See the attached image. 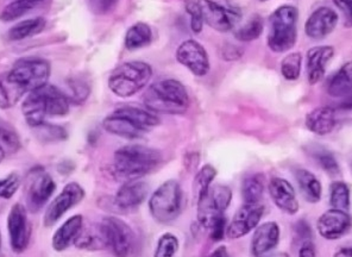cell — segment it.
Instances as JSON below:
<instances>
[{
	"label": "cell",
	"mask_w": 352,
	"mask_h": 257,
	"mask_svg": "<svg viewBox=\"0 0 352 257\" xmlns=\"http://www.w3.org/2000/svg\"><path fill=\"white\" fill-rule=\"evenodd\" d=\"M226 218L225 216L218 218L216 222L212 224L211 227L208 229L210 231V236L213 241H221L224 238L225 234H226Z\"/></svg>",
	"instance_id": "f6af8a7d"
},
{
	"label": "cell",
	"mask_w": 352,
	"mask_h": 257,
	"mask_svg": "<svg viewBox=\"0 0 352 257\" xmlns=\"http://www.w3.org/2000/svg\"><path fill=\"white\" fill-rule=\"evenodd\" d=\"M45 27V19L42 17L30 18L19 22L8 32L10 41L25 40L28 37L37 35Z\"/></svg>",
	"instance_id": "f1b7e54d"
},
{
	"label": "cell",
	"mask_w": 352,
	"mask_h": 257,
	"mask_svg": "<svg viewBox=\"0 0 352 257\" xmlns=\"http://www.w3.org/2000/svg\"><path fill=\"white\" fill-rule=\"evenodd\" d=\"M216 175V168L212 167L211 164H206L205 167L199 170V173L197 174L195 180H194V191H195L197 198L208 191Z\"/></svg>",
	"instance_id": "8d00e7d4"
},
{
	"label": "cell",
	"mask_w": 352,
	"mask_h": 257,
	"mask_svg": "<svg viewBox=\"0 0 352 257\" xmlns=\"http://www.w3.org/2000/svg\"><path fill=\"white\" fill-rule=\"evenodd\" d=\"M336 123V111L332 107H318L312 112H309L306 117V126L308 130L319 136H325L332 133Z\"/></svg>",
	"instance_id": "cb8c5ba5"
},
{
	"label": "cell",
	"mask_w": 352,
	"mask_h": 257,
	"mask_svg": "<svg viewBox=\"0 0 352 257\" xmlns=\"http://www.w3.org/2000/svg\"><path fill=\"white\" fill-rule=\"evenodd\" d=\"M333 257H352V244L342 247Z\"/></svg>",
	"instance_id": "c3c4849f"
},
{
	"label": "cell",
	"mask_w": 352,
	"mask_h": 257,
	"mask_svg": "<svg viewBox=\"0 0 352 257\" xmlns=\"http://www.w3.org/2000/svg\"><path fill=\"white\" fill-rule=\"evenodd\" d=\"M280 241V227L275 222H267L256 229L251 249L256 257L262 256L273 250Z\"/></svg>",
	"instance_id": "7402d4cb"
},
{
	"label": "cell",
	"mask_w": 352,
	"mask_h": 257,
	"mask_svg": "<svg viewBox=\"0 0 352 257\" xmlns=\"http://www.w3.org/2000/svg\"><path fill=\"white\" fill-rule=\"evenodd\" d=\"M159 123V117L154 112L141 107H124L107 115L102 122V126L107 133L119 137L137 139L149 133Z\"/></svg>",
	"instance_id": "3957f363"
},
{
	"label": "cell",
	"mask_w": 352,
	"mask_h": 257,
	"mask_svg": "<svg viewBox=\"0 0 352 257\" xmlns=\"http://www.w3.org/2000/svg\"><path fill=\"white\" fill-rule=\"evenodd\" d=\"M56 185L53 177L43 170L31 174L30 182L28 187L27 203L31 212L40 211L48 203L50 197L55 192Z\"/></svg>",
	"instance_id": "2e32d148"
},
{
	"label": "cell",
	"mask_w": 352,
	"mask_h": 257,
	"mask_svg": "<svg viewBox=\"0 0 352 257\" xmlns=\"http://www.w3.org/2000/svg\"><path fill=\"white\" fill-rule=\"evenodd\" d=\"M153 68L143 61H130L117 67L109 78V87L120 98H129L138 93L149 84Z\"/></svg>",
	"instance_id": "5b68a950"
},
{
	"label": "cell",
	"mask_w": 352,
	"mask_h": 257,
	"mask_svg": "<svg viewBox=\"0 0 352 257\" xmlns=\"http://www.w3.org/2000/svg\"><path fill=\"white\" fill-rule=\"evenodd\" d=\"M333 3L352 24V0H333Z\"/></svg>",
	"instance_id": "bcb514c9"
},
{
	"label": "cell",
	"mask_w": 352,
	"mask_h": 257,
	"mask_svg": "<svg viewBox=\"0 0 352 257\" xmlns=\"http://www.w3.org/2000/svg\"><path fill=\"white\" fill-rule=\"evenodd\" d=\"M351 166H352V164H351Z\"/></svg>",
	"instance_id": "9f6ffc18"
},
{
	"label": "cell",
	"mask_w": 352,
	"mask_h": 257,
	"mask_svg": "<svg viewBox=\"0 0 352 257\" xmlns=\"http://www.w3.org/2000/svg\"><path fill=\"white\" fill-rule=\"evenodd\" d=\"M262 32H263V19L260 16H255L251 18L247 24H244L242 27L236 30L234 36L237 40L242 42H250V41L257 40Z\"/></svg>",
	"instance_id": "836d02e7"
},
{
	"label": "cell",
	"mask_w": 352,
	"mask_h": 257,
	"mask_svg": "<svg viewBox=\"0 0 352 257\" xmlns=\"http://www.w3.org/2000/svg\"><path fill=\"white\" fill-rule=\"evenodd\" d=\"M338 24V16L330 8H319L308 17L305 30L309 38L322 40L330 35Z\"/></svg>",
	"instance_id": "ac0fdd59"
},
{
	"label": "cell",
	"mask_w": 352,
	"mask_h": 257,
	"mask_svg": "<svg viewBox=\"0 0 352 257\" xmlns=\"http://www.w3.org/2000/svg\"><path fill=\"white\" fill-rule=\"evenodd\" d=\"M143 102L146 110L156 115H181L190 107V96L180 81L164 79L150 85Z\"/></svg>",
	"instance_id": "277c9868"
},
{
	"label": "cell",
	"mask_w": 352,
	"mask_h": 257,
	"mask_svg": "<svg viewBox=\"0 0 352 257\" xmlns=\"http://www.w3.org/2000/svg\"><path fill=\"white\" fill-rule=\"evenodd\" d=\"M0 247H1V235H0Z\"/></svg>",
	"instance_id": "db71d44e"
},
{
	"label": "cell",
	"mask_w": 352,
	"mask_h": 257,
	"mask_svg": "<svg viewBox=\"0 0 352 257\" xmlns=\"http://www.w3.org/2000/svg\"><path fill=\"white\" fill-rule=\"evenodd\" d=\"M69 87H71L72 94L69 97L71 102L75 104H81L88 98L89 94V86L86 81L79 78H75L69 81Z\"/></svg>",
	"instance_id": "b9f144b4"
},
{
	"label": "cell",
	"mask_w": 352,
	"mask_h": 257,
	"mask_svg": "<svg viewBox=\"0 0 352 257\" xmlns=\"http://www.w3.org/2000/svg\"><path fill=\"white\" fill-rule=\"evenodd\" d=\"M232 199V192L224 185H214L198 198V222L208 230L217 219L224 216Z\"/></svg>",
	"instance_id": "9c48e42d"
},
{
	"label": "cell",
	"mask_w": 352,
	"mask_h": 257,
	"mask_svg": "<svg viewBox=\"0 0 352 257\" xmlns=\"http://www.w3.org/2000/svg\"><path fill=\"white\" fill-rule=\"evenodd\" d=\"M75 245L79 249H86V250H102V249L109 248L102 225L92 226L87 229L82 227V231L75 242Z\"/></svg>",
	"instance_id": "83f0119b"
},
{
	"label": "cell",
	"mask_w": 352,
	"mask_h": 257,
	"mask_svg": "<svg viewBox=\"0 0 352 257\" xmlns=\"http://www.w3.org/2000/svg\"><path fill=\"white\" fill-rule=\"evenodd\" d=\"M84 227V217L76 214L67 219L53 236V248L56 252H63L75 244Z\"/></svg>",
	"instance_id": "603a6c76"
},
{
	"label": "cell",
	"mask_w": 352,
	"mask_h": 257,
	"mask_svg": "<svg viewBox=\"0 0 352 257\" xmlns=\"http://www.w3.org/2000/svg\"><path fill=\"white\" fill-rule=\"evenodd\" d=\"M109 248L117 257L131 256L135 248V234L126 223L117 217H106L100 223Z\"/></svg>",
	"instance_id": "8fae6325"
},
{
	"label": "cell",
	"mask_w": 352,
	"mask_h": 257,
	"mask_svg": "<svg viewBox=\"0 0 352 257\" xmlns=\"http://www.w3.org/2000/svg\"><path fill=\"white\" fill-rule=\"evenodd\" d=\"M182 208V190L175 180L163 182L149 200V210L155 221L170 224L180 216Z\"/></svg>",
	"instance_id": "52a82bcc"
},
{
	"label": "cell",
	"mask_w": 352,
	"mask_h": 257,
	"mask_svg": "<svg viewBox=\"0 0 352 257\" xmlns=\"http://www.w3.org/2000/svg\"><path fill=\"white\" fill-rule=\"evenodd\" d=\"M263 213V205H261L260 203L243 205L228 226L226 236L230 240H238L247 236L260 224Z\"/></svg>",
	"instance_id": "9a60e30c"
},
{
	"label": "cell",
	"mask_w": 352,
	"mask_h": 257,
	"mask_svg": "<svg viewBox=\"0 0 352 257\" xmlns=\"http://www.w3.org/2000/svg\"><path fill=\"white\" fill-rule=\"evenodd\" d=\"M263 193L264 177L262 174H252L244 179L242 195L245 204H258L263 198Z\"/></svg>",
	"instance_id": "1f68e13d"
},
{
	"label": "cell",
	"mask_w": 352,
	"mask_h": 257,
	"mask_svg": "<svg viewBox=\"0 0 352 257\" xmlns=\"http://www.w3.org/2000/svg\"><path fill=\"white\" fill-rule=\"evenodd\" d=\"M148 192L149 186L144 181L135 180L125 182L116 194V208L122 211L135 210L146 200Z\"/></svg>",
	"instance_id": "ffe728a7"
},
{
	"label": "cell",
	"mask_w": 352,
	"mask_h": 257,
	"mask_svg": "<svg viewBox=\"0 0 352 257\" xmlns=\"http://www.w3.org/2000/svg\"><path fill=\"white\" fill-rule=\"evenodd\" d=\"M45 0H14L10 3L0 14L1 22H14L18 18L37 9Z\"/></svg>",
	"instance_id": "4dcf8cb0"
},
{
	"label": "cell",
	"mask_w": 352,
	"mask_h": 257,
	"mask_svg": "<svg viewBox=\"0 0 352 257\" xmlns=\"http://www.w3.org/2000/svg\"><path fill=\"white\" fill-rule=\"evenodd\" d=\"M186 11L190 16V29L195 34L203 32L204 16L199 0H187L186 3Z\"/></svg>",
	"instance_id": "60d3db41"
},
{
	"label": "cell",
	"mask_w": 352,
	"mask_h": 257,
	"mask_svg": "<svg viewBox=\"0 0 352 257\" xmlns=\"http://www.w3.org/2000/svg\"><path fill=\"white\" fill-rule=\"evenodd\" d=\"M21 185V179L14 173L0 180V198L11 199Z\"/></svg>",
	"instance_id": "7bdbcfd3"
},
{
	"label": "cell",
	"mask_w": 352,
	"mask_h": 257,
	"mask_svg": "<svg viewBox=\"0 0 352 257\" xmlns=\"http://www.w3.org/2000/svg\"><path fill=\"white\" fill-rule=\"evenodd\" d=\"M153 38V32L146 23L133 24L125 36V47L129 50L144 48L150 45Z\"/></svg>",
	"instance_id": "f546056e"
},
{
	"label": "cell",
	"mask_w": 352,
	"mask_h": 257,
	"mask_svg": "<svg viewBox=\"0 0 352 257\" xmlns=\"http://www.w3.org/2000/svg\"><path fill=\"white\" fill-rule=\"evenodd\" d=\"M85 198V191L82 187L76 182H71L65 186L61 193L50 203L48 209L44 213V225L53 226L56 224L60 218L79 204Z\"/></svg>",
	"instance_id": "4fadbf2b"
},
{
	"label": "cell",
	"mask_w": 352,
	"mask_h": 257,
	"mask_svg": "<svg viewBox=\"0 0 352 257\" xmlns=\"http://www.w3.org/2000/svg\"><path fill=\"white\" fill-rule=\"evenodd\" d=\"M331 97L345 98L352 93V63H345L327 84Z\"/></svg>",
	"instance_id": "d4e9b609"
},
{
	"label": "cell",
	"mask_w": 352,
	"mask_h": 257,
	"mask_svg": "<svg viewBox=\"0 0 352 257\" xmlns=\"http://www.w3.org/2000/svg\"><path fill=\"white\" fill-rule=\"evenodd\" d=\"M10 243L14 253L25 252L30 243L31 224L28 218V210L22 204H14L8 217Z\"/></svg>",
	"instance_id": "7c38bea8"
},
{
	"label": "cell",
	"mask_w": 352,
	"mask_h": 257,
	"mask_svg": "<svg viewBox=\"0 0 352 257\" xmlns=\"http://www.w3.org/2000/svg\"><path fill=\"white\" fill-rule=\"evenodd\" d=\"M161 161L162 155L159 150L141 144H129L116 151L113 174L118 180L135 181L151 173Z\"/></svg>",
	"instance_id": "7a4b0ae2"
},
{
	"label": "cell",
	"mask_w": 352,
	"mask_h": 257,
	"mask_svg": "<svg viewBox=\"0 0 352 257\" xmlns=\"http://www.w3.org/2000/svg\"><path fill=\"white\" fill-rule=\"evenodd\" d=\"M330 204L332 209L348 212L350 209V191L345 182L335 181L331 183Z\"/></svg>",
	"instance_id": "d6a6232c"
},
{
	"label": "cell",
	"mask_w": 352,
	"mask_h": 257,
	"mask_svg": "<svg viewBox=\"0 0 352 257\" xmlns=\"http://www.w3.org/2000/svg\"><path fill=\"white\" fill-rule=\"evenodd\" d=\"M9 76L27 93H30L31 91L48 84L50 65L43 58H22L14 63Z\"/></svg>",
	"instance_id": "30bf717a"
},
{
	"label": "cell",
	"mask_w": 352,
	"mask_h": 257,
	"mask_svg": "<svg viewBox=\"0 0 352 257\" xmlns=\"http://www.w3.org/2000/svg\"><path fill=\"white\" fill-rule=\"evenodd\" d=\"M179 249V241L173 234H164L160 237L154 257H174Z\"/></svg>",
	"instance_id": "f35d334b"
},
{
	"label": "cell",
	"mask_w": 352,
	"mask_h": 257,
	"mask_svg": "<svg viewBox=\"0 0 352 257\" xmlns=\"http://www.w3.org/2000/svg\"><path fill=\"white\" fill-rule=\"evenodd\" d=\"M301 63H302L301 54H288L281 63V73L283 78L287 80H296L301 73Z\"/></svg>",
	"instance_id": "d590c367"
},
{
	"label": "cell",
	"mask_w": 352,
	"mask_h": 257,
	"mask_svg": "<svg viewBox=\"0 0 352 257\" xmlns=\"http://www.w3.org/2000/svg\"><path fill=\"white\" fill-rule=\"evenodd\" d=\"M176 58L195 76H205L210 71V58L206 49L197 41L182 42L176 52Z\"/></svg>",
	"instance_id": "5bb4252c"
},
{
	"label": "cell",
	"mask_w": 352,
	"mask_h": 257,
	"mask_svg": "<svg viewBox=\"0 0 352 257\" xmlns=\"http://www.w3.org/2000/svg\"><path fill=\"white\" fill-rule=\"evenodd\" d=\"M268 191L274 204L283 212L295 214L299 211V203L291 182L282 177H274L269 182Z\"/></svg>",
	"instance_id": "d6986e66"
},
{
	"label": "cell",
	"mask_w": 352,
	"mask_h": 257,
	"mask_svg": "<svg viewBox=\"0 0 352 257\" xmlns=\"http://www.w3.org/2000/svg\"><path fill=\"white\" fill-rule=\"evenodd\" d=\"M352 227V218L346 211L329 210L318 219V232L325 240H339Z\"/></svg>",
	"instance_id": "e0dca14e"
},
{
	"label": "cell",
	"mask_w": 352,
	"mask_h": 257,
	"mask_svg": "<svg viewBox=\"0 0 352 257\" xmlns=\"http://www.w3.org/2000/svg\"><path fill=\"white\" fill-rule=\"evenodd\" d=\"M204 21L217 32L234 30L242 19V11L232 0H199Z\"/></svg>",
	"instance_id": "ba28073f"
},
{
	"label": "cell",
	"mask_w": 352,
	"mask_h": 257,
	"mask_svg": "<svg viewBox=\"0 0 352 257\" xmlns=\"http://www.w3.org/2000/svg\"><path fill=\"white\" fill-rule=\"evenodd\" d=\"M25 93L27 92L10 78L9 73L0 76V109L6 110L14 107Z\"/></svg>",
	"instance_id": "4316f807"
},
{
	"label": "cell",
	"mask_w": 352,
	"mask_h": 257,
	"mask_svg": "<svg viewBox=\"0 0 352 257\" xmlns=\"http://www.w3.org/2000/svg\"><path fill=\"white\" fill-rule=\"evenodd\" d=\"M207 257H230L229 253L225 247H219L217 248L213 253L210 254Z\"/></svg>",
	"instance_id": "681fc988"
},
{
	"label": "cell",
	"mask_w": 352,
	"mask_h": 257,
	"mask_svg": "<svg viewBox=\"0 0 352 257\" xmlns=\"http://www.w3.org/2000/svg\"><path fill=\"white\" fill-rule=\"evenodd\" d=\"M19 146H21V142L14 128L0 122V150L4 151L5 155H8V154L16 153L19 149Z\"/></svg>",
	"instance_id": "e575fe53"
},
{
	"label": "cell",
	"mask_w": 352,
	"mask_h": 257,
	"mask_svg": "<svg viewBox=\"0 0 352 257\" xmlns=\"http://www.w3.org/2000/svg\"><path fill=\"white\" fill-rule=\"evenodd\" d=\"M71 100L53 85H44L31 91L22 104V112L28 125L37 128L45 123L47 117H62L69 112Z\"/></svg>",
	"instance_id": "6da1fadb"
},
{
	"label": "cell",
	"mask_w": 352,
	"mask_h": 257,
	"mask_svg": "<svg viewBox=\"0 0 352 257\" xmlns=\"http://www.w3.org/2000/svg\"><path fill=\"white\" fill-rule=\"evenodd\" d=\"M340 109H344V110H352V93L345 97V100L340 104Z\"/></svg>",
	"instance_id": "f907efd6"
},
{
	"label": "cell",
	"mask_w": 352,
	"mask_h": 257,
	"mask_svg": "<svg viewBox=\"0 0 352 257\" xmlns=\"http://www.w3.org/2000/svg\"><path fill=\"white\" fill-rule=\"evenodd\" d=\"M335 55V49L330 45L314 47L307 52L308 82L316 85L322 80L325 74L326 66Z\"/></svg>",
	"instance_id": "44dd1931"
},
{
	"label": "cell",
	"mask_w": 352,
	"mask_h": 257,
	"mask_svg": "<svg viewBox=\"0 0 352 257\" xmlns=\"http://www.w3.org/2000/svg\"><path fill=\"white\" fill-rule=\"evenodd\" d=\"M299 12L292 5H282L269 19L268 45L275 53H286L296 42Z\"/></svg>",
	"instance_id": "8992f818"
},
{
	"label": "cell",
	"mask_w": 352,
	"mask_h": 257,
	"mask_svg": "<svg viewBox=\"0 0 352 257\" xmlns=\"http://www.w3.org/2000/svg\"><path fill=\"white\" fill-rule=\"evenodd\" d=\"M89 8L96 14H106L115 9L119 0H88Z\"/></svg>",
	"instance_id": "ee69618b"
},
{
	"label": "cell",
	"mask_w": 352,
	"mask_h": 257,
	"mask_svg": "<svg viewBox=\"0 0 352 257\" xmlns=\"http://www.w3.org/2000/svg\"><path fill=\"white\" fill-rule=\"evenodd\" d=\"M260 257H289L288 254L286 253H273V254H264Z\"/></svg>",
	"instance_id": "816d5d0a"
},
{
	"label": "cell",
	"mask_w": 352,
	"mask_h": 257,
	"mask_svg": "<svg viewBox=\"0 0 352 257\" xmlns=\"http://www.w3.org/2000/svg\"><path fill=\"white\" fill-rule=\"evenodd\" d=\"M295 177L305 199L311 204L318 203L322 198V185L317 177L306 169H299L296 170Z\"/></svg>",
	"instance_id": "484cf974"
},
{
	"label": "cell",
	"mask_w": 352,
	"mask_h": 257,
	"mask_svg": "<svg viewBox=\"0 0 352 257\" xmlns=\"http://www.w3.org/2000/svg\"><path fill=\"white\" fill-rule=\"evenodd\" d=\"M261 1H267V0H261Z\"/></svg>",
	"instance_id": "11a10c76"
},
{
	"label": "cell",
	"mask_w": 352,
	"mask_h": 257,
	"mask_svg": "<svg viewBox=\"0 0 352 257\" xmlns=\"http://www.w3.org/2000/svg\"><path fill=\"white\" fill-rule=\"evenodd\" d=\"M313 156L317 160L318 164L327 173L331 174V175H336V174L339 173L338 162L330 151L319 148V149H314Z\"/></svg>",
	"instance_id": "ab89813d"
},
{
	"label": "cell",
	"mask_w": 352,
	"mask_h": 257,
	"mask_svg": "<svg viewBox=\"0 0 352 257\" xmlns=\"http://www.w3.org/2000/svg\"><path fill=\"white\" fill-rule=\"evenodd\" d=\"M4 157H5L4 151L0 150V162H1V160H3V159H4Z\"/></svg>",
	"instance_id": "f5cc1de1"
},
{
	"label": "cell",
	"mask_w": 352,
	"mask_h": 257,
	"mask_svg": "<svg viewBox=\"0 0 352 257\" xmlns=\"http://www.w3.org/2000/svg\"><path fill=\"white\" fill-rule=\"evenodd\" d=\"M299 257H317L314 245L309 241L305 242L302 247L300 248Z\"/></svg>",
	"instance_id": "7dc6e473"
},
{
	"label": "cell",
	"mask_w": 352,
	"mask_h": 257,
	"mask_svg": "<svg viewBox=\"0 0 352 257\" xmlns=\"http://www.w3.org/2000/svg\"><path fill=\"white\" fill-rule=\"evenodd\" d=\"M34 128L37 133V137L44 142H56V141H63L67 138L66 130L58 125L43 123L40 126Z\"/></svg>",
	"instance_id": "74e56055"
}]
</instances>
